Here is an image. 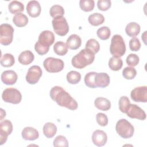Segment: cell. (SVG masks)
Returning <instances> with one entry per match:
<instances>
[{"label":"cell","mask_w":147,"mask_h":147,"mask_svg":"<svg viewBox=\"0 0 147 147\" xmlns=\"http://www.w3.org/2000/svg\"><path fill=\"white\" fill-rule=\"evenodd\" d=\"M49 95L52 99L60 106L66 107L71 110H75L78 107L77 102L60 86L52 87Z\"/></svg>","instance_id":"6da1fadb"},{"label":"cell","mask_w":147,"mask_h":147,"mask_svg":"<svg viewBox=\"0 0 147 147\" xmlns=\"http://www.w3.org/2000/svg\"><path fill=\"white\" fill-rule=\"evenodd\" d=\"M55 41V35L51 31L44 30L38 36V41L34 45V49L36 52L40 55H44L47 53L49 47L53 44Z\"/></svg>","instance_id":"7a4b0ae2"},{"label":"cell","mask_w":147,"mask_h":147,"mask_svg":"<svg viewBox=\"0 0 147 147\" xmlns=\"http://www.w3.org/2000/svg\"><path fill=\"white\" fill-rule=\"evenodd\" d=\"M94 59L95 54L91 50L85 48L72 57L71 63L75 68L82 69L92 64Z\"/></svg>","instance_id":"3957f363"},{"label":"cell","mask_w":147,"mask_h":147,"mask_svg":"<svg viewBox=\"0 0 147 147\" xmlns=\"http://www.w3.org/2000/svg\"><path fill=\"white\" fill-rule=\"evenodd\" d=\"M110 52L113 56L122 57L126 52V45L122 37L119 34L113 36L110 46Z\"/></svg>","instance_id":"277c9868"},{"label":"cell","mask_w":147,"mask_h":147,"mask_svg":"<svg viewBox=\"0 0 147 147\" xmlns=\"http://www.w3.org/2000/svg\"><path fill=\"white\" fill-rule=\"evenodd\" d=\"M115 130L118 134L125 139L131 138L134 131L133 126L126 119H121L117 121Z\"/></svg>","instance_id":"5b68a950"},{"label":"cell","mask_w":147,"mask_h":147,"mask_svg":"<svg viewBox=\"0 0 147 147\" xmlns=\"http://www.w3.org/2000/svg\"><path fill=\"white\" fill-rule=\"evenodd\" d=\"M43 65L47 71L51 73H57L61 71L64 67L62 60L57 58L49 57L45 59Z\"/></svg>","instance_id":"8992f818"},{"label":"cell","mask_w":147,"mask_h":147,"mask_svg":"<svg viewBox=\"0 0 147 147\" xmlns=\"http://www.w3.org/2000/svg\"><path fill=\"white\" fill-rule=\"evenodd\" d=\"M55 32L59 36H64L69 32V25L65 17L58 16L53 18L52 21Z\"/></svg>","instance_id":"52a82bcc"},{"label":"cell","mask_w":147,"mask_h":147,"mask_svg":"<svg viewBox=\"0 0 147 147\" xmlns=\"http://www.w3.org/2000/svg\"><path fill=\"white\" fill-rule=\"evenodd\" d=\"M14 28L8 24H2L0 26V43L3 45H8L13 41Z\"/></svg>","instance_id":"ba28073f"},{"label":"cell","mask_w":147,"mask_h":147,"mask_svg":"<svg viewBox=\"0 0 147 147\" xmlns=\"http://www.w3.org/2000/svg\"><path fill=\"white\" fill-rule=\"evenodd\" d=\"M2 98L5 102L18 104L22 100V95L20 91L17 89L14 88H7L3 91Z\"/></svg>","instance_id":"9c48e42d"},{"label":"cell","mask_w":147,"mask_h":147,"mask_svg":"<svg viewBox=\"0 0 147 147\" xmlns=\"http://www.w3.org/2000/svg\"><path fill=\"white\" fill-rule=\"evenodd\" d=\"M42 69L38 65L30 67L26 75V82L30 84H35L40 80L42 76Z\"/></svg>","instance_id":"30bf717a"},{"label":"cell","mask_w":147,"mask_h":147,"mask_svg":"<svg viewBox=\"0 0 147 147\" xmlns=\"http://www.w3.org/2000/svg\"><path fill=\"white\" fill-rule=\"evenodd\" d=\"M130 96L134 102L146 103L147 102V87L144 86L136 87L131 90Z\"/></svg>","instance_id":"8fae6325"},{"label":"cell","mask_w":147,"mask_h":147,"mask_svg":"<svg viewBox=\"0 0 147 147\" xmlns=\"http://www.w3.org/2000/svg\"><path fill=\"white\" fill-rule=\"evenodd\" d=\"M125 114L131 118H135L140 120H145L146 117L145 112L141 107L131 103L129 105Z\"/></svg>","instance_id":"7c38bea8"},{"label":"cell","mask_w":147,"mask_h":147,"mask_svg":"<svg viewBox=\"0 0 147 147\" xmlns=\"http://www.w3.org/2000/svg\"><path fill=\"white\" fill-rule=\"evenodd\" d=\"M13 131V125L11 121L6 119L0 123V145L6 142L7 137Z\"/></svg>","instance_id":"4fadbf2b"},{"label":"cell","mask_w":147,"mask_h":147,"mask_svg":"<svg viewBox=\"0 0 147 147\" xmlns=\"http://www.w3.org/2000/svg\"><path fill=\"white\" fill-rule=\"evenodd\" d=\"M91 139L95 145L97 146H102L107 142V136L104 131L96 130L93 132Z\"/></svg>","instance_id":"5bb4252c"},{"label":"cell","mask_w":147,"mask_h":147,"mask_svg":"<svg viewBox=\"0 0 147 147\" xmlns=\"http://www.w3.org/2000/svg\"><path fill=\"white\" fill-rule=\"evenodd\" d=\"M94 83L96 87L105 88L110 84V77L105 72L96 73L94 78Z\"/></svg>","instance_id":"9a60e30c"},{"label":"cell","mask_w":147,"mask_h":147,"mask_svg":"<svg viewBox=\"0 0 147 147\" xmlns=\"http://www.w3.org/2000/svg\"><path fill=\"white\" fill-rule=\"evenodd\" d=\"M2 82L7 85H13L17 80L18 76L17 73L13 70L5 71L1 74Z\"/></svg>","instance_id":"2e32d148"},{"label":"cell","mask_w":147,"mask_h":147,"mask_svg":"<svg viewBox=\"0 0 147 147\" xmlns=\"http://www.w3.org/2000/svg\"><path fill=\"white\" fill-rule=\"evenodd\" d=\"M41 10V6L37 1H30L26 5L27 13L31 17L35 18L39 16Z\"/></svg>","instance_id":"e0dca14e"},{"label":"cell","mask_w":147,"mask_h":147,"mask_svg":"<svg viewBox=\"0 0 147 147\" xmlns=\"http://www.w3.org/2000/svg\"><path fill=\"white\" fill-rule=\"evenodd\" d=\"M21 135L24 140L29 141H34L39 137L38 131L36 129L29 126L23 129Z\"/></svg>","instance_id":"ac0fdd59"},{"label":"cell","mask_w":147,"mask_h":147,"mask_svg":"<svg viewBox=\"0 0 147 147\" xmlns=\"http://www.w3.org/2000/svg\"><path fill=\"white\" fill-rule=\"evenodd\" d=\"M34 59V54L30 51L26 50L22 52L18 58V61L23 65H26L30 64Z\"/></svg>","instance_id":"d6986e66"},{"label":"cell","mask_w":147,"mask_h":147,"mask_svg":"<svg viewBox=\"0 0 147 147\" xmlns=\"http://www.w3.org/2000/svg\"><path fill=\"white\" fill-rule=\"evenodd\" d=\"M82 44V40L80 37L75 34H71L67 38L66 44L70 49L76 50L78 49Z\"/></svg>","instance_id":"ffe728a7"},{"label":"cell","mask_w":147,"mask_h":147,"mask_svg":"<svg viewBox=\"0 0 147 147\" xmlns=\"http://www.w3.org/2000/svg\"><path fill=\"white\" fill-rule=\"evenodd\" d=\"M140 26L135 22H131L127 24L125 28V32L127 36L131 37L137 36L140 32Z\"/></svg>","instance_id":"44dd1931"},{"label":"cell","mask_w":147,"mask_h":147,"mask_svg":"<svg viewBox=\"0 0 147 147\" xmlns=\"http://www.w3.org/2000/svg\"><path fill=\"white\" fill-rule=\"evenodd\" d=\"M95 106L99 110L102 111H107L111 107L110 101L106 98L98 97L94 101Z\"/></svg>","instance_id":"7402d4cb"},{"label":"cell","mask_w":147,"mask_h":147,"mask_svg":"<svg viewBox=\"0 0 147 147\" xmlns=\"http://www.w3.org/2000/svg\"><path fill=\"white\" fill-rule=\"evenodd\" d=\"M57 132L56 126L52 122H47L43 126V133L48 138H51L55 136Z\"/></svg>","instance_id":"603a6c76"},{"label":"cell","mask_w":147,"mask_h":147,"mask_svg":"<svg viewBox=\"0 0 147 147\" xmlns=\"http://www.w3.org/2000/svg\"><path fill=\"white\" fill-rule=\"evenodd\" d=\"M88 20L90 25L94 26H97L104 22L105 17L102 14L95 13L89 16Z\"/></svg>","instance_id":"cb8c5ba5"},{"label":"cell","mask_w":147,"mask_h":147,"mask_svg":"<svg viewBox=\"0 0 147 147\" xmlns=\"http://www.w3.org/2000/svg\"><path fill=\"white\" fill-rule=\"evenodd\" d=\"M9 11L11 14L21 13L24 10V6L23 3L18 1H13L8 5Z\"/></svg>","instance_id":"d4e9b609"},{"label":"cell","mask_w":147,"mask_h":147,"mask_svg":"<svg viewBox=\"0 0 147 147\" xmlns=\"http://www.w3.org/2000/svg\"><path fill=\"white\" fill-rule=\"evenodd\" d=\"M28 18L22 13H18L13 18V22L17 27H24L28 23Z\"/></svg>","instance_id":"484cf974"},{"label":"cell","mask_w":147,"mask_h":147,"mask_svg":"<svg viewBox=\"0 0 147 147\" xmlns=\"http://www.w3.org/2000/svg\"><path fill=\"white\" fill-rule=\"evenodd\" d=\"M122 60L119 57L113 56L109 60V67L111 70L114 71H117L120 70L122 68Z\"/></svg>","instance_id":"4316f807"},{"label":"cell","mask_w":147,"mask_h":147,"mask_svg":"<svg viewBox=\"0 0 147 147\" xmlns=\"http://www.w3.org/2000/svg\"><path fill=\"white\" fill-rule=\"evenodd\" d=\"M68 47L63 41H57L53 46V50L56 54L59 56H64L68 52Z\"/></svg>","instance_id":"83f0119b"},{"label":"cell","mask_w":147,"mask_h":147,"mask_svg":"<svg viewBox=\"0 0 147 147\" xmlns=\"http://www.w3.org/2000/svg\"><path fill=\"white\" fill-rule=\"evenodd\" d=\"M14 57L10 53H5L1 57V64L4 67H10L14 65Z\"/></svg>","instance_id":"f1b7e54d"},{"label":"cell","mask_w":147,"mask_h":147,"mask_svg":"<svg viewBox=\"0 0 147 147\" xmlns=\"http://www.w3.org/2000/svg\"><path fill=\"white\" fill-rule=\"evenodd\" d=\"M81 79V75L76 71H71L67 75V82L72 84H78Z\"/></svg>","instance_id":"f546056e"},{"label":"cell","mask_w":147,"mask_h":147,"mask_svg":"<svg viewBox=\"0 0 147 147\" xmlns=\"http://www.w3.org/2000/svg\"><path fill=\"white\" fill-rule=\"evenodd\" d=\"M96 34L100 39L106 40L110 38L111 35V30L107 26H102L97 30Z\"/></svg>","instance_id":"4dcf8cb0"},{"label":"cell","mask_w":147,"mask_h":147,"mask_svg":"<svg viewBox=\"0 0 147 147\" xmlns=\"http://www.w3.org/2000/svg\"><path fill=\"white\" fill-rule=\"evenodd\" d=\"M86 48L91 50L94 54L98 53L100 49V45L98 41L94 39H89L86 44Z\"/></svg>","instance_id":"1f68e13d"},{"label":"cell","mask_w":147,"mask_h":147,"mask_svg":"<svg viewBox=\"0 0 147 147\" xmlns=\"http://www.w3.org/2000/svg\"><path fill=\"white\" fill-rule=\"evenodd\" d=\"M80 9L84 11H92L95 6V2L93 0H80L79 2Z\"/></svg>","instance_id":"d6a6232c"},{"label":"cell","mask_w":147,"mask_h":147,"mask_svg":"<svg viewBox=\"0 0 147 147\" xmlns=\"http://www.w3.org/2000/svg\"><path fill=\"white\" fill-rule=\"evenodd\" d=\"M49 14L53 18L58 16H63L64 14V9L59 5H55L51 7L49 10Z\"/></svg>","instance_id":"836d02e7"},{"label":"cell","mask_w":147,"mask_h":147,"mask_svg":"<svg viewBox=\"0 0 147 147\" xmlns=\"http://www.w3.org/2000/svg\"><path fill=\"white\" fill-rule=\"evenodd\" d=\"M137 75V71L134 67H126L122 71V76L127 80L133 79Z\"/></svg>","instance_id":"e575fe53"},{"label":"cell","mask_w":147,"mask_h":147,"mask_svg":"<svg viewBox=\"0 0 147 147\" xmlns=\"http://www.w3.org/2000/svg\"><path fill=\"white\" fill-rule=\"evenodd\" d=\"M96 72H90L87 73L84 76L85 84L89 88H96L94 83V78Z\"/></svg>","instance_id":"d590c367"},{"label":"cell","mask_w":147,"mask_h":147,"mask_svg":"<svg viewBox=\"0 0 147 147\" xmlns=\"http://www.w3.org/2000/svg\"><path fill=\"white\" fill-rule=\"evenodd\" d=\"M130 102L129 98L126 96H122L119 100V109L123 113H126V110Z\"/></svg>","instance_id":"8d00e7d4"},{"label":"cell","mask_w":147,"mask_h":147,"mask_svg":"<svg viewBox=\"0 0 147 147\" xmlns=\"http://www.w3.org/2000/svg\"><path fill=\"white\" fill-rule=\"evenodd\" d=\"M54 146L68 147V142L67 138L63 136H58L53 140Z\"/></svg>","instance_id":"74e56055"},{"label":"cell","mask_w":147,"mask_h":147,"mask_svg":"<svg viewBox=\"0 0 147 147\" xmlns=\"http://www.w3.org/2000/svg\"><path fill=\"white\" fill-rule=\"evenodd\" d=\"M126 61L128 65L134 67L139 63L140 58L136 54L131 53L127 56Z\"/></svg>","instance_id":"f35d334b"},{"label":"cell","mask_w":147,"mask_h":147,"mask_svg":"<svg viewBox=\"0 0 147 147\" xmlns=\"http://www.w3.org/2000/svg\"><path fill=\"white\" fill-rule=\"evenodd\" d=\"M111 6V2L110 0H99L97 2V6L99 10L106 11L109 10Z\"/></svg>","instance_id":"ab89813d"},{"label":"cell","mask_w":147,"mask_h":147,"mask_svg":"<svg viewBox=\"0 0 147 147\" xmlns=\"http://www.w3.org/2000/svg\"><path fill=\"white\" fill-rule=\"evenodd\" d=\"M129 48L132 51L137 52L139 51L141 48V43L139 39L137 37H133L129 41Z\"/></svg>","instance_id":"60d3db41"},{"label":"cell","mask_w":147,"mask_h":147,"mask_svg":"<svg viewBox=\"0 0 147 147\" xmlns=\"http://www.w3.org/2000/svg\"><path fill=\"white\" fill-rule=\"evenodd\" d=\"M96 120L97 123L101 126H106L108 123V118L107 115L102 113H99L96 114Z\"/></svg>","instance_id":"b9f144b4"},{"label":"cell","mask_w":147,"mask_h":147,"mask_svg":"<svg viewBox=\"0 0 147 147\" xmlns=\"http://www.w3.org/2000/svg\"><path fill=\"white\" fill-rule=\"evenodd\" d=\"M0 110H1V119L0 120H2L3 118L4 117H5V116H6V112L2 109H1Z\"/></svg>","instance_id":"7bdbcfd3"},{"label":"cell","mask_w":147,"mask_h":147,"mask_svg":"<svg viewBox=\"0 0 147 147\" xmlns=\"http://www.w3.org/2000/svg\"><path fill=\"white\" fill-rule=\"evenodd\" d=\"M146 31H145L144 32V33L142 34V37H141V38H142V40H143V41H144V44H146Z\"/></svg>","instance_id":"ee69618b"}]
</instances>
